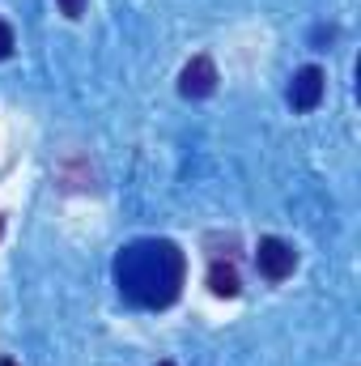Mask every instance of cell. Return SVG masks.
<instances>
[{
    "mask_svg": "<svg viewBox=\"0 0 361 366\" xmlns=\"http://www.w3.org/2000/svg\"><path fill=\"white\" fill-rule=\"evenodd\" d=\"M187 256L171 239H136L115 256V285L132 307L162 311L183 294Z\"/></svg>",
    "mask_w": 361,
    "mask_h": 366,
    "instance_id": "1",
    "label": "cell"
},
{
    "mask_svg": "<svg viewBox=\"0 0 361 366\" xmlns=\"http://www.w3.org/2000/svg\"><path fill=\"white\" fill-rule=\"evenodd\" d=\"M255 269L260 277H268V281H285V277H293L298 269V252H293V243H285V239H260V247H255Z\"/></svg>",
    "mask_w": 361,
    "mask_h": 366,
    "instance_id": "2",
    "label": "cell"
},
{
    "mask_svg": "<svg viewBox=\"0 0 361 366\" xmlns=\"http://www.w3.org/2000/svg\"><path fill=\"white\" fill-rule=\"evenodd\" d=\"M323 90H327L323 69H319V64H306V69H298L293 81H289V107H293V111H315V107L323 102Z\"/></svg>",
    "mask_w": 361,
    "mask_h": 366,
    "instance_id": "3",
    "label": "cell"
},
{
    "mask_svg": "<svg viewBox=\"0 0 361 366\" xmlns=\"http://www.w3.org/2000/svg\"><path fill=\"white\" fill-rule=\"evenodd\" d=\"M217 81H221V77H217V64H213L208 56H191L187 69L179 73V94L195 102V98H208V94L217 90Z\"/></svg>",
    "mask_w": 361,
    "mask_h": 366,
    "instance_id": "4",
    "label": "cell"
},
{
    "mask_svg": "<svg viewBox=\"0 0 361 366\" xmlns=\"http://www.w3.org/2000/svg\"><path fill=\"white\" fill-rule=\"evenodd\" d=\"M208 290H213L217 298H238V290H243L238 269L225 264V260H213V264H208Z\"/></svg>",
    "mask_w": 361,
    "mask_h": 366,
    "instance_id": "5",
    "label": "cell"
},
{
    "mask_svg": "<svg viewBox=\"0 0 361 366\" xmlns=\"http://www.w3.org/2000/svg\"><path fill=\"white\" fill-rule=\"evenodd\" d=\"M13 47H17V34H13V26L0 17V60H9V56H13Z\"/></svg>",
    "mask_w": 361,
    "mask_h": 366,
    "instance_id": "6",
    "label": "cell"
},
{
    "mask_svg": "<svg viewBox=\"0 0 361 366\" xmlns=\"http://www.w3.org/2000/svg\"><path fill=\"white\" fill-rule=\"evenodd\" d=\"M56 4H60V13H64V17H73V21L86 13V0H56Z\"/></svg>",
    "mask_w": 361,
    "mask_h": 366,
    "instance_id": "7",
    "label": "cell"
},
{
    "mask_svg": "<svg viewBox=\"0 0 361 366\" xmlns=\"http://www.w3.org/2000/svg\"><path fill=\"white\" fill-rule=\"evenodd\" d=\"M0 366H17V362H13V358H0Z\"/></svg>",
    "mask_w": 361,
    "mask_h": 366,
    "instance_id": "8",
    "label": "cell"
},
{
    "mask_svg": "<svg viewBox=\"0 0 361 366\" xmlns=\"http://www.w3.org/2000/svg\"><path fill=\"white\" fill-rule=\"evenodd\" d=\"M158 366H175V362H158Z\"/></svg>",
    "mask_w": 361,
    "mask_h": 366,
    "instance_id": "9",
    "label": "cell"
}]
</instances>
